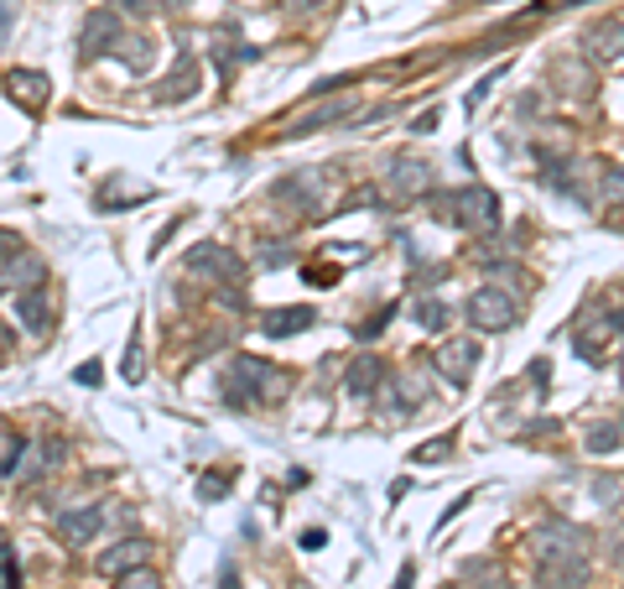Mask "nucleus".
<instances>
[{"label": "nucleus", "instance_id": "f257e3e1", "mask_svg": "<svg viewBox=\"0 0 624 589\" xmlns=\"http://www.w3.org/2000/svg\"><path fill=\"white\" fill-rule=\"evenodd\" d=\"M287 370H276L270 360H255V355H235L229 365V382H224V402L229 407H260L270 397H287Z\"/></svg>", "mask_w": 624, "mask_h": 589}, {"label": "nucleus", "instance_id": "f03ea898", "mask_svg": "<svg viewBox=\"0 0 624 589\" xmlns=\"http://www.w3.org/2000/svg\"><path fill=\"white\" fill-rule=\"evenodd\" d=\"M515 318H521V297L500 282H484L479 293H469V324L479 334H505Z\"/></svg>", "mask_w": 624, "mask_h": 589}, {"label": "nucleus", "instance_id": "7ed1b4c3", "mask_svg": "<svg viewBox=\"0 0 624 589\" xmlns=\"http://www.w3.org/2000/svg\"><path fill=\"white\" fill-rule=\"evenodd\" d=\"M442 209H453L448 220L463 230H479V235H494L500 230V199H494L490 189H479V183H469V189H458L442 199Z\"/></svg>", "mask_w": 624, "mask_h": 589}, {"label": "nucleus", "instance_id": "20e7f679", "mask_svg": "<svg viewBox=\"0 0 624 589\" xmlns=\"http://www.w3.org/2000/svg\"><path fill=\"white\" fill-rule=\"evenodd\" d=\"M531 542H536V558H589V532L573 521H541Z\"/></svg>", "mask_w": 624, "mask_h": 589}, {"label": "nucleus", "instance_id": "39448f33", "mask_svg": "<svg viewBox=\"0 0 624 589\" xmlns=\"http://www.w3.org/2000/svg\"><path fill=\"white\" fill-rule=\"evenodd\" d=\"M125 37V21H120L115 6H104V11H89L84 17V32H79V58L94 63L100 52H115V42Z\"/></svg>", "mask_w": 624, "mask_h": 589}, {"label": "nucleus", "instance_id": "423d86ee", "mask_svg": "<svg viewBox=\"0 0 624 589\" xmlns=\"http://www.w3.org/2000/svg\"><path fill=\"white\" fill-rule=\"evenodd\" d=\"M42 282H48V261L37 256L32 245L0 256V293H27V287H42Z\"/></svg>", "mask_w": 624, "mask_h": 589}, {"label": "nucleus", "instance_id": "0eeeda50", "mask_svg": "<svg viewBox=\"0 0 624 589\" xmlns=\"http://www.w3.org/2000/svg\"><path fill=\"white\" fill-rule=\"evenodd\" d=\"M104 521H110V506L104 501H89V506H73V511H58V538L68 548H84L104 532Z\"/></svg>", "mask_w": 624, "mask_h": 589}, {"label": "nucleus", "instance_id": "6e6552de", "mask_svg": "<svg viewBox=\"0 0 624 589\" xmlns=\"http://www.w3.org/2000/svg\"><path fill=\"white\" fill-rule=\"evenodd\" d=\"M187 272H198V277H219L224 287H229V282L239 287V277H245V266H239L235 251H224V245H214V241H203V245L187 251Z\"/></svg>", "mask_w": 624, "mask_h": 589}, {"label": "nucleus", "instance_id": "1a4fd4ad", "mask_svg": "<svg viewBox=\"0 0 624 589\" xmlns=\"http://www.w3.org/2000/svg\"><path fill=\"white\" fill-rule=\"evenodd\" d=\"M432 189H438V167H432V162H417V156L390 162L386 193H396V199H422V193H432Z\"/></svg>", "mask_w": 624, "mask_h": 589}, {"label": "nucleus", "instance_id": "9d476101", "mask_svg": "<svg viewBox=\"0 0 624 589\" xmlns=\"http://www.w3.org/2000/svg\"><path fill=\"white\" fill-rule=\"evenodd\" d=\"M63 459H68V444L58 434L37 438V444H27V454H21L17 480L21 486H32V480H42V475H52V469H63Z\"/></svg>", "mask_w": 624, "mask_h": 589}, {"label": "nucleus", "instance_id": "9b49d317", "mask_svg": "<svg viewBox=\"0 0 624 589\" xmlns=\"http://www.w3.org/2000/svg\"><path fill=\"white\" fill-rule=\"evenodd\" d=\"M6 94L27 110V115H42L52 100V84H48V73L42 69H11L6 73Z\"/></svg>", "mask_w": 624, "mask_h": 589}, {"label": "nucleus", "instance_id": "f8f14e48", "mask_svg": "<svg viewBox=\"0 0 624 589\" xmlns=\"http://www.w3.org/2000/svg\"><path fill=\"white\" fill-rule=\"evenodd\" d=\"M473 365H479V339L458 334V339H442V345H438V376H448L453 386L469 382Z\"/></svg>", "mask_w": 624, "mask_h": 589}, {"label": "nucleus", "instance_id": "ddd939ff", "mask_svg": "<svg viewBox=\"0 0 624 589\" xmlns=\"http://www.w3.org/2000/svg\"><path fill=\"white\" fill-rule=\"evenodd\" d=\"M52 318H58V303H52V293H48V282L42 287H27V293H17V324L27 334H42L52 329Z\"/></svg>", "mask_w": 624, "mask_h": 589}, {"label": "nucleus", "instance_id": "4468645a", "mask_svg": "<svg viewBox=\"0 0 624 589\" xmlns=\"http://www.w3.org/2000/svg\"><path fill=\"white\" fill-rule=\"evenodd\" d=\"M141 563H152V542H146V538H135V532H125L120 542H110V548H104L94 569L115 579V573H131V569H141Z\"/></svg>", "mask_w": 624, "mask_h": 589}, {"label": "nucleus", "instance_id": "2eb2a0df", "mask_svg": "<svg viewBox=\"0 0 624 589\" xmlns=\"http://www.w3.org/2000/svg\"><path fill=\"white\" fill-rule=\"evenodd\" d=\"M318 324V313L307 308V303H291V308H270L266 318H260V329L270 334V339H291V334H307Z\"/></svg>", "mask_w": 624, "mask_h": 589}, {"label": "nucleus", "instance_id": "dca6fc26", "mask_svg": "<svg viewBox=\"0 0 624 589\" xmlns=\"http://www.w3.org/2000/svg\"><path fill=\"white\" fill-rule=\"evenodd\" d=\"M541 585L546 589H583L589 585V558H541Z\"/></svg>", "mask_w": 624, "mask_h": 589}, {"label": "nucleus", "instance_id": "f3484780", "mask_svg": "<svg viewBox=\"0 0 624 589\" xmlns=\"http://www.w3.org/2000/svg\"><path fill=\"white\" fill-rule=\"evenodd\" d=\"M589 52L599 58V63H620L624 58V21H593L589 27Z\"/></svg>", "mask_w": 624, "mask_h": 589}, {"label": "nucleus", "instance_id": "a211bd4d", "mask_svg": "<svg viewBox=\"0 0 624 589\" xmlns=\"http://www.w3.org/2000/svg\"><path fill=\"white\" fill-rule=\"evenodd\" d=\"M355 115V94H338V100L318 104V110H307L303 121L291 125V136H307V131H328L334 121H349Z\"/></svg>", "mask_w": 624, "mask_h": 589}, {"label": "nucleus", "instance_id": "6ab92c4d", "mask_svg": "<svg viewBox=\"0 0 624 589\" xmlns=\"http://www.w3.org/2000/svg\"><path fill=\"white\" fill-rule=\"evenodd\" d=\"M27 444H32V438L21 434L11 417H0V475H17V465H21V454H27Z\"/></svg>", "mask_w": 624, "mask_h": 589}, {"label": "nucleus", "instance_id": "aec40b11", "mask_svg": "<svg viewBox=\"0 0 624 589\" xmlns=\"http://www.w3.org/2000/svg\"><path fill=\"white\" fill-rule=\"evenodd\" d=\"M152 52H156L152 37H131V32H125L115 42V52H110V58H120V63H125L131 73H146V69H152Z\"/></svg>", "mask_w": 624, "mask_h": 589}, {"label": "nucleus", "instance_id": "412c9836", "mask_svg": "<svg viewBox=\"0 0 624 589\" xmlns=\"http://www.w3.org/2000/svg\"><path fill=\"white\" fill-rule=\"evenodd\" d=\"M380 376H386V365L375 360V355H359V360L349 365V392H355V397H370L375 386H380Z\"/></svg>", "mask_w": 624, "mask_h": 589}, {"label": "nucleus", "instance_id": "4be33fe9", "mask_svg": "<svg viewBox=\"0 0 624 589\" xmlns=\"http://www.w3.org/2000/svg\"><path fill=\"white\" fill-rule=\"evenodd\" d=\"M183 94H198V63H177V69H172V79H167V89H162V100H183Z\"/></svg>", "mask_w": 624, "mask_h": 589}, {"label": "nucleus", "instance_id": "5701e85b", "mask_svg": "<svg viewBox=\"0 0 624 589\" xmlns=\"http://www.w3.org/2000/svg\"><path fill=\"white\" fill-rule=\"evenodd\" d=\"M599 199L604 204H624V162H604L599 167Z\"/></svg>", "mask_w": 624, "mask_h": 589}, {"label": "nucleus", "instance_id": "b1692460", "mask_svg": "<svg viewBox=\"0 0 624 589\" xmlns=\"http://www.w3.org/2000/svg\"><path fill=\"white\" fill-rule=\"evenodd\" d=\"M562 79H567V94H573V100H589V94H593L589 69H583V63H557V84H562Z\"/></svg>", "mask_w": 624, "mask_h": 589}, {"label": "nucleus", "instance_id": "393cba45", "mask_svg": "<svg viewBox=\"0 0 624 589\" xmlns=\"http://www.w3.org/2000/svg\"><path fill=\"white\" fill-rule=\"evenodd\" d=\"M417 318H422V329L442 334L448 329V303H442V297H427V303H417Z\"/></svg>", "mask_w": 624, "mask_h": 589}, {"label": "nucleus", "instance_id": "a878e982", "mask_svg": "<svg viewBox=\"0 0 624 589\" xmlns=\"http://www.w3.org/2000/svg\"><path fill=\"white\" fill-rule=\"evenodd\" d=\"M0 589H21V569H17L11 542H6V527H0Z\"/></svg>", "mask_w": 624, "mask_h": 589}, {"label": "nucleus", "instance_id": "bb28decb", "mask_svg": "<svg viewBox=\"0 0 624 589\" xmlns=\"http://www.w3.org/2000/svg\"><path fill=\"white\" fill-rule=\"evenodd\" d=\"M620 444H624V428H620V423H599V428L589 434V449H593V454H608V449H620Z\"/></svg>", "mask_w": 624, "mask_h": 589}, {"label": "nucleus", "instance_id": "cd10ccee", "mask_svg": "<svg viewBox=\"0 0 624 589\" xmlns=\"http://www.w3.org/2000/svg\"><path fill=\"white\" fill-rule=\"evenodd\" d=\"M115 589H162V579L141 563V569H131V573H115Z\"/></svg>", "mask_w": 624, "mask_h": 589}, {"label": "nucleus", "instance_id": "c85d7f7f", "mask_svg": "<svg viewBox=\"0 0 624 589\" xmlns=\"http://www.w3.org/2000/svg\"><path fill=\"white\" fill-rule=\"evenodd\" d=\"M448 454H453V438H438V444H422V449H417V465H438Z\"/></svg>", "mask_w": 624, "mask_h": 589}, {"label": "nucleus", "instance_id": "c756f323", "mask_svg": "<svg viewBox=\"0 0 624 589\" xmlns=\"http://www.w3.org/2000/svg\"><path fill=\"white\" fill-rule=\"evenodd\" d=\"M224 490H229V475H203V480H198V496H203V501H219Z\"/></svg>", "mask_w": 624, "mask_h": 589}, {"label": "nucleus", "instance_id": "7c9ffc66", "mask_svg": "<svg viewBox=\"0 0 624 589\" xmlns=\"http://www.w3.org/2000/svg\"><path fill=\"white\" fill-rule=\"evenodd\" d=\"M125 382H141V329L131 334V349H125Z\"/></svg>", "mask_w": 624, "mask_h": 589}, {"label": "nucleus", "instance_id": "2f4dec72", "mask_svg": "<svg viewBox=\"0 0 624 589\" xmlns=\"http://www.w3.org/2000/svg\"><path fill=\"white\" fill-rule=\"evenodd\" d=\"M11 27H17V0H0V48L11 42Z\"/></svg>", "mask_w": 624, "mask_h": 589}, {"label": "nucleus", "instance_id": "473e14b6", "mask_svg": "<svg viewBox=\"0 0 624 589\" xmlns=\"http://www.w3.org/2000/svg\"><path fill=\"white\" fill-rule=\"evenodd\" d=\"M276 6H282V11H291V17H303V11H318L323 0H276Z\"/></svg>", "mask_w": 624, "mask_h": 589}, {"label": "nucleus", "instance_id": "72a5a7b5", "mask_svg": "<svg viewBox=\"0 0 624 589\" xmlns=\"http://www.w3.org/2000/svg\"><path fill=\"white\" fill-rule=\"evenodd\" d=\"M323 542H328V532H323V527H307V532H303V548H307V554H318Z\"/></svg>", "mask_w": 624, "mask_h": 589}, {"label": "nucleus", "instance_id": "f704fd0d", "mask_svg": "<svg viewBox=\"0 0 624 589\" xmlns=\"http://www.w3.org/2000/svg\"><path fill=\"white\" fill-rule=\"evenodd\" d=\"M21 245L27 241H21L17 230H0V256H11V251H21Z\"/></svg>", "mask_w": 624, "mask_h": 589}, {"label": "nucleus", "instance_id": "c9c22d12", "mask_svg": "<svg viewBox=\"0 0 624 589\" xmlns=\"http://www.w3.org/2000/svg\"><path fill=\"white\" fill-rule=\"evenodd\" d=\"M100 382V360H84L79 365V386H94Z\"/></svg>", "mask_w": 624, "mask_h": 589}, {"label": "nucleus", "instance_id": "e433bc0d", "mask_svg": "<svg viewBox=\"0 0 624 589\" xmlns=\"http://www.w3.org/2000/svg\"><path fill=\"white\" fill-rule=\"evenodd\" d=\"M307 282H338V266H307Z\"/></svg>", "mask_w": 624, "mask_h": 589}, {"label": "nucleus", "instance_id": "4c0bfd02", "mask_svg": "<svg viewBox=\"0 0 624 589\" xmlns=\"http://www.w3.org/2000/svg\"><path fill=\"white\" fill-rule=\"evenodd\" d=\"M146 6H156V0H115V11H146Z\"/></svg>", "mask_w": 624, "mask_h": 589}, {"label": "nucleus", "instance_id": "58836bf2", "mask_svg": "<svg viewBox=\"0 0 624 589\" xmlns=\"http://www.w3.org/2000/svg\"><path fill=\"white\" fill-rule=\"evenodd\" d=\"M6 349H11V329H6V324H0V355H6Z\"/></svg>", "mask_w": 624, "mask_h": 589}, {"label": "nucleus", "instance_id": "ea45409f", "mask_svg": "<svg viewBox=\"0 0 624 589\" xmlns=\"http://www.w3.org/2000/svg\"><path fill=\"white\" fill-rule=\"evenodd\" d=\"M396 589H411V563L401 569V585H396Z\"/></svg>", "mask_w": 624, "mask_h": 589}, {"label": "nucleus", "instance_id": "a19ab883", "mask_svg": "<svg viewBox=\"0 0 624 589\" xmlns=\"http://www.w3.org/2000/svg\"><path fill=\"white\" fill-rule=\"evenodd\" d=\"M608 329H620V334H624V313H614V318H608Z\"/></svg>", "mask_w": 624, "mask_h": 589}, {"label": "nucleus", "instance_id": "79ce46f5", "mask_svg": "<svg viewBox=\"0 0 624 589\" xmlns=\"http://www.w3.org/2000/svg\"><path fill=\"white\" fill-rule=\"evenodd\" d=\"M162 6H167V11H183V6H187V0H162Z\"/></svg>", "mask_w": 624, "mask_h": 589}, {"label": "nucleus", "instance_id": "37998d69", "mask_svg": "<svg viewBox=\"0 0 624 589\" xmlns=\"http://www.w3.org/2000/svg\"><path fill=\"white\" fill-rule=\"evenodd\" d=\"M620 382H624V355H620Z\"/></svg>", "mask_w": 624, "mask_h": 589}, {"label": "nucleus", "instance_id": "c03bdc74", "mask_svg": "<svg viewBox=\"0 0 624 589\" xmlns=\"http://www.w3.org/2000/svg\"><path fill=\"white\" fill-rule=\"evenodd\" d=\"M0 486H6V475H0Z\"/></svg>", "mask_w": 624, "mask_h": 589}, {"label": "nucleus", "instance_id": "a18cd8bd", "mask_svg": "<svg viewBox=\"0 0 624 589\" xmlns=\"http://www.w3.org/2000/svg\"><path fill=\"white\" fill-rule=\"evenodd\" d=\"M620 428H624V423H620Z\"/></svg>", "mask_w": 624, "mask_h": 589}]
</instances>
